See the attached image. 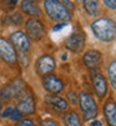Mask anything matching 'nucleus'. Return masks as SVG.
Returning <instances> with one entry per match:
<instances>
[{
	"label": "nucleus",
	"instance_id": "f257e3e1",
	"mask_svg": "<svg viewBox=\"0 0 116 126\" xmlns=\"http://www.w3.org/2000/svg\"><path fill=\"white\" fill-rule=\"evenodd\" d=\"M94 34L101 41H111L116 36V24L109 17H101L91 25Z\"/></svg>",
	"mask_w": 116,
	"mask_h": 126
},
{
	"label": "nucleus",
	"instance_id": "f03ea898",
	"mask_svg": "<svg viewBox=\"0 0 116 126\" xmlns=\"http://www.w3.org/2000/svg\"><path fill=\"white\" fill-rule=\"evenodd\" d=\"M44 6H45V10H46L48 15L52 20L69 21L71 19V15H70L69 10L64 5H61V3H59V1H55V0H46V1H44Z\"/></svg>",
	"mask_w": 116,
	"mask_h": 126
},
{
	"label": "nucleus",
	"instance_id": "7ed1b4c3",
	"mask_svg": "<svg viewBox=\"0 0 116 126\" xmlns=\"http://www.w3.org/2000/svg\"><path fill=\"white\" fill-rule=\"evenodd\" d=\"M79 102H80L81 111L84 114V119L86 121L96 117V115H98V106H96L94 99L87 93H81L80 94Z\"/></svg>",
	"mask_w": 116,
	"mask_h": 126
},
{
	"label": "nucleus",
	"instance_id": "20e7f679",
	"mask_svg": "<svg viewBox=\"0 0 116 126\" xmlns=\"http://www.w3.org/2000/svg\"><path fill=\"white\" fill-rule=\"evenodd\" d=\"M0 58L10 65L15 64L17 60V55L14 46L3 38H0Z\"/></svg>",
	"mask_w": 116,
	"mask_h": 126
},
{
	"label": "nucleus",
	"instance_id": "39448f33",
	"mask_svg": "<svg viewBox=\"0 0 116 126\" xmlns=\"http://www.w3.org/2000/svg\"><path fill=\"white\" fill-rule=\"evenodd\" d=\"M26 32L28 35L26 36L33 39V40H40L44 36V26L43 23L39 21L36 19H30L26 21Z\"/></svg>",
	"mask_w": 116,
	"mask_h": 126
},
{
	"label": "nucleus",
	"instance_id": "423d86ee",
	"mask_svg": "<svg viewBox=\"0 0 116 126\" xmlns=\"http://www.w3.org/2000/svg\"><path fill=\"white\" fill-rule=\"evenodd\" d=\"M65 45L72 52H80L84 49V45H85V36H84V34L81 31H76V32L71 34L70 36L66 39Z\"/></svg>",
	"mask_w": 116,
	"mask_h": 126
},
{
	"label": "nucleus",
	"instance_id": "0eeeda50",
	"mask_svg": "<svg viewBox=\"0 0 116 126\" xmlns=\"http://www.w3.org/2000/svg\"><path fill=\"white\" fill-rule=\"evenodd\" d=\"M91 79H92V85L96 94L100 97H104L107 93V82L105 78L101 75L100 71L98 70H91Z\"/></svg>",
	"mask_w": 116,
	"mask_h": 126
},
{
	"label": "nucleus",
	"instance_id": "6e6552de",
	"mask_svg": "<svg viewBox=\"0 0 116 126\" xmlns=\"http://www.w3.org/2000/svg\"><path fill=\"white\" fill-rule=\"evenodd\" d=\"M55 69V61L50 55H44L36 61V73L39 75H48Z\"/></svg>",
	"mask_w": 116,
	"mask_h": 126
},
{
	"label": "nucleus",
	"instance_id": "1a4fd4ad",
	"mask_svg": "<svg viewBox=\"0 0 116 126\" xmlns=\"http://www.w3.org/2000/svg\"><path fill=\"white\" fill-rule=\"evenodd\" d=\"M43 84H44V87L50 93H54V94H59L60 91H63L64 89V84L63 81L55 76V75H48L44 78L43 80Z\"/></svg>",
	"mask_w": 116,
	"mask_h": 126
},
{
	"label": "nucleus",
	"instance_id": "9d476101",
	"mask_svg": "<svg viewBox=\"0 0 116 126\" xmlns=\"http://www.w3.org/2000/svg\"><path fill=\"white\" fill-rule=\"evenodd\" d=\"M11 41L20 51H28L30 49V40L23 31L13 32L11 34Z\"/></svg>",
	"mask_w": 116,
	"mask_h": 126
},
{
	"label": "nucleus",
	"instance_id": "9b49d317",
	"mask_svg": "<svg viewBox=\"0 0 116 126\" xmlns=\"http://www.w3.org/2000/svg\"><path fill=\"white\" fill-rule=\"evenodd\" d=\"M84 64L90 70H96L101 64V54L96 50H90L84 55Z\"/></svg>",
	"mask_w": 116,
	"mask_h": 126
},
{
	"label": "nucleus",
	"instance_id": "f8f14e48",
	"mask_svg": "<svg viewBox=\"0 0 116 126\" xmlns=\"http://www.w3.org/2000/svg\"><path fill=\"white\" fill-rule=\"evenodd\" d=\"M17 110L21 114H26V115L33 114L35 111V102H34V99L31 97V95H25L19 101Z\"/></svg>",
	"mask_w": 116,
	"mask_h": 126
},
{
	"label": "nucleus",
	"instance_id": "ddd939ff",
	"mask_svg": "<svg viewBox=\"0 0 116 126\" xmlns=\"http://www.w3.org/2000/svg\"><path fill=\"white\" fill-rule=\"evenodd\" d=\"M45 101H46V104L49 106L54 107V109L57 110V111H66L67 107H69L67 102L64 99L56 96V95H48L45 97Z\"/></svg>",
	"mask_w": 116,
	"mask_h": 126
},
{
	"label": "nucleus",
	"instance_id": "4468645a",
	"mask_svg": "<svg viewBox=\"0 0 116 126\" xmlns=\"http://www.w3.org/2000/svg\"><path fill=\"white\" fill-rule=\"evenodd\" d=\"M104 114L109 126H116V102L110 100L104 106Z\"/></svg>",
	"mask_w": 116,
	"mask_h": 126
},
{
	"label": "nucleus",
	"instance_id": "2eb2a0df",
	"mask_svg": "<svg viewBox=\"0 0 116 126\" xmlns=\"http://www.w3.org/2000/svg\"><path fill=\"white\" fill-rule=\"evenodd\" d=\"M21 10L25 14L30 15V16H36L37 17V16L41 15L40 9H39V6L34 1H23L21 3Z\"/></svg>",
	"mask_w": 116,
	"mask_h": 126
},
{
	"label": "nucleus",
	"instance_id": "dca6fc26",
	"mask_svg": "<svg viewBox=\"0 0 116 126\" xmlns=\"http://www.w3.org/2000/svg\"><path fill=\"white\" fill-rule=\"evenodd\" d=\"M84 8L91 16H96L99 14V3L98 1H91V0H86L84 1Z\"/></svg>",
	"mask_w": 116,
	"mask_h": 126
},
{
	"label": "nucleus",
	"instance_id": "f3484780",
	"mask_svg": "<svg viewBox=\"0 0 116 126\" xmlns=\"http://www.w3.org/2000/svg\"><path fill=\"white\" fill-rule=\"evenodd\" d=\"M65 124L66 126H81V121L76 112H69L65 117Z\"/></svg>",
	"mask_w": 116,
	"mask_h": 126
},
{
	"label": "nucleus",
	"instance_id": "a211bd4d",
	"mask_svg": "<svg viewBox=\"0 0 116 126\" xmlns=\"http://www.w3.org/2000/svg\"><path fill=\"white\" fill-rule=\"evenodd\" d=\"M0 97L5 101H9L10 99L15 97V94H14V90H13L11 85H8V86H5L0 90Z\"/></svg>",
	"mask_w": 116,
	"mask_h": 126
},
{
	"label": "nucleus",
	"instance_id": "6ab92c4d",
	"mask_svg": "<svg viewBox=\"0 0 116 126\" xmlns=\"http://www.w3.org/2000/svg\"><path fill=\"white\" fill-rule=\"evenodd\" d=\"M109 78H110L111 85L116 89V61H112L109 66Z\"/></svg>",
	"mask_w": 116,
	"mask_h": 126
},
{
	"label": "nucleus",
	"instance_id": "aec40b11",
	"mask_svg": "<svg viewBox=\"0 0 116 126\" xmlns=\"http://www.w3.org/2000/svg\"><path fill=\"white\" fill-rule=\"evenodd\" d=\"M10 21L14 24V25H21L23 24V16L21 14H19V13H15L10 16Z\"/></svg>",
	"mask_w": 116,
	"mask_h": 126
},
{
	"label": "nucleus",
	"instance_id": "412c9836",
	"mask_svg": "<svg viewBox=\"0 0 116 126\" xmlns=\"http://www.w3.org/2000/svg\"><path fill=\"white\" fill-rule=\"evenodd\" d=\"M17 126H35V124H34V121H33V120L24 119V120H20V121H19Z\"/></svg>",
	"mask_w": 116,
	"mask_h": 126
},
{
	"label": "nucleus",
	"instance_id": "4be33fe9",
	"mask_svg": "<svg viewBox=\"0 0 116 126\" xmlns=\"http://www.w3.org/2000/svg\"><path fill=\"white\" fill-rule=\"evenodd\" d=\"M21 117H23V114L19 111L17 109H15V110L13 111V114L10 115V119H11V120H20Z\"/></svg>",
	"mask_w": 116,
	"mask_h": 126
},
{
	"label": "nucleus",
	"instance_id": "5701e85b",
	"mask_svg": "<svg viewBox=\"0 0 116 126\" xmlns=\"http://www.w3.org/2000/svg\"><path fill=\"white\" fill-rule=\"evenodd\" d=\"M14 110H15V107L10 106V107H8L6 110H4V111H3L1 116H3V117H10V115L13 114V111H14Z\"/></svg>",
	"mask_w": 116,
	"mask_h": 126
},
{
	"label": "nucleus",
	"instance_id": "b1692460",
	"mask_svg": "<svg viewBox=\"0 0 116 126\" xmlns=\"http://www.w3.org/2000/svg\"><path fill=\"white\" fill-rule=\"evenodd\" d=\"M104 4H105L107 8H110V9H116V1H111V0H105Z\"/></svg>",
	"mask_w": 116,
	"mask_h": 126
},
{
	"label": "nucleus",
	"instance_id": "393cba45",
	"mask_svg": "<svg viewBox=\"0 0 116 126\" xmlns=\"http://www.w3.org/2000/svg\"><path fill=\"white\" fill-rule=\"evenodd\" d=\"M43 126H59V125H57V122L54 121V120H45L43 122Z\"/></svg>",
	"mask_w": 116,
	"mask_h": 126
},
{
	"label": "nucleus",
	"instance_id": "a878e982",
	"mask_svg": "<svg viewBox=\"0 0 116 126\" xmlns=\"http://www.w3.org/2000/svg\"><path fill=\"white\" fill-rule=\"evenodd\" d=\"M64 26H66V23H61V24H59V25H56V26L54 28V31H57V30H60V29H63Z\"/></svg>",
	"mask_w": 116,
	"mask_h": 126
},
{
	"label": "nucleus",
	"instance_id": "bb28decb",
	"mask_svg": "<svg viewBox=\"0 0 116 126\" xmlns=\"http://www.w3.org/2000/svg\"><path fill=\"white\" fill-rule=\"evenodd\" d=\"M63 4H65L70 10H74V5H72V3H71V1H63ZM66 6H65V8H66Z\"/></svg>",
	"mask_w": 116,
	"mask_h": 126
},
{
	"label": "nucleus",
	"instance_id": "cd10ccee",
	"mask_svg": "<svg viewBox=\"0 0 116 126\" xmlns=\"http://www.w3.org/2000/svg\"><path fill=\"white\" fill-rule=\"evenodd\" d=\"M91 126H102V125H101L100 121H94V122L91 124Z\"/></svg>",
	"mask_w": 116,
	"mask_h": 126
},
{
	"label": "nucleus",
	"instance_id": "c85d7f7f",
	"mask_svg": "<svg viewBox=\"0 0 116 126\" xmlns=\"http://www.w3.org/2000/svg\"><path fill=\"white\" fill-rule=\"evenodd\" d=\"M0 109H1V102H0Z\"/></svg>",
	"mask_w": 116,
	"mask_h": 126
}]
</instances>
